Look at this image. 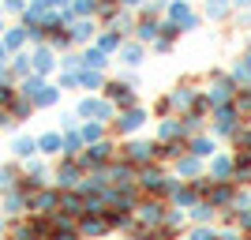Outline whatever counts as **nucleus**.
Returning <instances> with one entry per match:
<instances>
[{"label": "nucleus", "mask_w": 251, "mask_h": 240, "mask_svg": "<svg viewBox=\"0 0 251 240\" xmlns=\"http://www.w3.org/2000/svg\"><path fill=\"white\" fill-rule=\"evenodd\" d=\"M15 98H19V90H15V86H11V83H0V109H8Z\"/></svg>", "instance_id": "obj_37"}, {"label": "nucleus", "mask_w": 251, "mask_h": 240, "mask_svg": "<svg viewBox=\"0 0 251 240\" xmlns=\"http://www.w3.org/2000/svg\"><path fill=\"white\" fill-rule=\"evenodd\" d=\"M105 128H109V124H98V120H86V124H79V135H83V143L90 146V143H101V139H105Z\"/></svg>", "instance_id": "obj_25"}, {"label": "nucleus", "mask_w": 251, "mask_h": 240, "mask_svg": "<svg viewBox=\"0 0 251 240\" xmlns=\"http://www.w3.org/2000/svg\"><path fill=\"white\" fill-rule=\"evenodd\" d=\"M206 11L221 19V15H225V0H210V4H206Z\"/></svg>", "instance_id": "obj_41"}, {"label": "nucleus", "mask_w": 251, "mask_h": 240, "mask_svg": "<svg viewBox=\"0 0 251 240\" xmlns=\"http://www.w3.org/2000/svg\"><path fill=\"white\" fill-rule=\"evenodd\" d=\"M199 191H195V184H188V180H180V188L173 191V199H169V207H176V210H191L195 203H199Z\"/></svg>", "instance_id": "obj_19"}, {"label": "nucleus", "mask_w": 251, "mask_h": 240, "mask_svg": "<svg viewBox=\"0 0 251 240\" xmlns=\"http://www.w3.org/2000/svg\"><path fill=\"white\" fill-rule=\"evenodd\" d=\"M98 49H101V53H113V49H120V38H116V34H105L101 42H98Z\"/></svg>", "instance_id": "obj_39"}, {"label": "nucleus", "mask_w": 251, "mask_h": 240, "mask_svg": "<svg viewBox=\"0 0 251 240\" xmlns=\"http://www.w3.org/2000/svg\"><path fill=\"white\" fill-rule=\"evenodd\" d=\"M0 214L8 221H15V218H26L30 210H26V195H23L19 188H11L8 195H0Z\"/></svg>", "instance_id": "obj_13"}, {"label": "nucleus", "mask_w": 251, "mask_h": 240, "mask_svg": "<svg viewBox=\"0 0 251 240\" xmlns=\"http://www.w3.org/2000/svg\"><path fill=\"white\" fill-rule=\"evenodd\" d=\"M11 154L19 158V161H30V158H38V139H30V135H15V139H11Z\"/></svg>", "instance_id": "obj_23"}, {"label": "nucleus", "mask_w": 251, "mask_h": 240, "mask_svg": "<svg viewBox=\"0 0 251 240\" xmlns=\"http://www.w3.org/2000/svg\"><path fill=\"white\" fill-rule=\"evenodd\" d=\"M214 221H218V210L210 207L206 199H199V203L188 210V225H214Z\"/></svg>", "instance_id": "obj_20"}, {"label": "nucleus", "mask_w": 251, "mask_h": 240, "mask_svg": "<svg viewBox=\"0 0 251 240\" xmlns=\"http://www.w3.org/2000/svg\"><path fill=\"white\" fill-rule=\"evenodd\" d=\"M26 210H30V214H56V210H60V188H56V184H45L42 191H34L30 199H26Z\"/></svg>", "instance_id": "obj_9"}, {"label": "nucleus", "mask_w": 251, "mask_h": 240, "mask_svg": "<svg viewBox=\"0 0 251 240\" xmlns=\"http://www.w3.org/2000/svg\"><path fill=\"white\" fill-rule=\"evenodd\" d=\"M26 38H30V34H26V27H15V30L4 34V49H8V53H19Z\"/></svg>", "instance_id": "obj_28"}, {"label": "nucleus", "mask_w": 251, "mask_h": 240, "mask_svg": "<svg viewBox=\"0 0 251 240\" xmlns=\"http://www.w3.org/2000/svg\"><path fill=\"white\" fill-rule=\"evenodd\" d=\"M116 158L120 161H127V165H135V169H143V165H150L154 161V143L150 139H124V146L116 150Z\"/></svg>", "instance_id": "obj_5"}, {"label": "nucleus", "mask_w": 251, "mask_h": 240, "mask_svg": "<svg viewBox=\"0 0 251 240\" xmlns=\"http://www.w3.org/2000/svg\"><path fill=\"white\" fill-rule=\"evenodd\" d=\"M90 34H94V23H75L72 27V42H86Z\"/></svg>", "instance_id": "obj_36"}, {"label": "nucleus", "mask_w": 251, "mask_h": 240, "mask_svg": "<svg viewBox=\"0 0 251 240\" xmlns=\"http://www.w3.org/2000/svg\"><path fill=\"white\" fill-rule=\"evenodd\" d=\"M23 177H34V180H42V184H49V165H45L42 158H30L23 165Z\"/></svg>", "instance_id": "obj_26"}, {"label": "nucleus", "mask_w": 251, "mask_h": 240, "mask_svg": "<svg viewBox=\"0 0 251 240\" xmlns=\"http://www.w3.org/2000/svg\"><path fill=\"white\" fill-rule=\"evenodd\" d=\"M229 146H232V150H251V124H244L240 132L229 139Z\"/></svg>", "instance_id": "obj_34"}, {"label": "nucleus", "mask_w": 251, "mask_h": 240, "mask_svg": "<svg viewBox=\"0 0 251 240\" xmlns=\"http://www.w3.org/2000/svg\"><path fill=\"white\" fill-rule=\"evenodd\" d=\"M60 150H64V135H60V132H45V135H38V154L56 158Z\"/></svg>", "instance_id": "obj_24"}, {"label": "nucleus", "mask_w": 251, "mask_h": 240, "mask_svg": "<svg viewBox=\"0 0 251 240\" xmlns=\"http://www.w3.org/2000/svg\"><path fill=\"white\" fill-rule=\"evenodd\" d=\"M232 109H236V113H240L244 120H248V116H251V86H244V90H236V98H232Z\"/></svg>", "instance_id": "obj_31"}, {"label": "nucleus", "mask_w": 251, "mask_h": 240, "mask_svg": "<svg viewBox=\"0 0 251 240\" xmlns=\"http://www.w3.org/2000/svg\"><path fill=\"white\" fill-rule=\"evenodd\" d=\"M173 173H176L180 180H199V177H206V161L195 158V154H184V158L173 161Z\"/></svg>", "instance_id": "obj_14"}, {"label": "nucleus", "mask_w": 251, "mask_h": 240, "mask_svg": "<svg viewBox=\"0 0 251 240\" xmlns=\"http://www.w3.org/2000/svg\"><path fill=\"white\" fill-rule=\"evenodd\" d=\"M131 214H135L139 229H157V225L165 221V214H169V203H165V199H154V195H143Z\"/></svg>", "instance_id": "obj_2"}, {"label": "nucleus", "mask_w": 251, "mask_h": 240, "mask_svg": "<svg viewBox=\"0 0 251 240\" xmlns=\"http://www.w3.org/2000/svg\"><path fill=\"white\" fill-rule=\"evenodd\" d=\"M120 56H124V64H143V45H124Z\"/></svg>", "instance_id": "obj_35"}, {"label": "nucleus", "mask_w": 251, "mask_h": 240, "mask_svg": "<svg viewBox=\"0 0 251 240\" xmlns=\"http://www.w3.org/2000/svg\"><path fill=\"white\" fill-rule=\"evenodd\" d=\"M210 116H214V139H232L244 128V116L236 113L232 105H218Z\"/></svg>", "instance_id": "obj_7"}, {"label": "nucleus", "mask_w": 251, "mask_h": 240, "mask_svg": "<svg viewBox=\"0 0 251 240\" xmlns=\"http://www.w3.org/2000/svg\"><path fill=\"white\" fill-rule=\"evenodd\" d=\"M135 184H139V191H143V195H154V199H165V203H169V199H173V191L180 188V177L173 173V169L150 161V165L135 169Z\"/></svg>", "instance_id": "obj_1"}, {"label": "nucleus", "mask_w": 251, "mask_h": 240, "mask_svg": "<svg viewBox=\"0 0 251 240\" xmlns=\"http://www.w3.org/2000/svg\"><path fill=\"white\" fill-rule=\"evenodd\" d=\"M30 68H34L38 75H49V72H52V53H49V49H38V53L30 56Z\"/></svg>", "instance_id": "obj_29"}, {"label": "nucleus", "mask_w": 251, "mask_h": 240, "mask_svg": "<svg viewBox=\"0 0 251 240\" xmlns=\"http://www.w3.org/2000/svg\"><path fill=\"white\" fill-rule=\"evenodd\" d=\"M232 195H236V184H232V180H214V184H210V191L202 199H206L210 207L218 210H232Z\"/></svg>", "instance_id": "obj_11"}, {"label": "nucleus", "mask_w": 251, "mask_h": 240, "mask_svg": "<svg viewBox=\"0 0 251 240\" xmlns=\"http://www.w3.org/2000/svg\"><path fill=\"white\" fill-rule=\"evenodd\" d=\"M244 237H248V240H251V229H248V233H244Z\"/></svg>", "instance_id": "obj_44"}, {"label": "nucleus", "mask_w": 251, "mask_h": 240, "mask_svg": "<svg viewBox=\"0 0 251 240\" xmlns=\"http://www.w3.org/2000/svg\"><path fill=\"white\" fill-rule=\"evenodd\" d=\"M79 237H83V240L109 237V221H105V214H83V218H79Z\"/></svg>", "instance_id": "obj_15"}, {"label": "nucleus", "mask_w": 251, "mask_h": 240, "mask_svg": "<svg viewBox=\"0 0 251 240\" xmlns=\"http://www.w3.org/2000/svg\"><path fill=\"white\" fill-rule=\"evenodd\" d=\"M83 177H86V169H83L79 158H60V165L52 169V184H56L60 191H75L79 184H83Z\"/></svg>", "instance_id": "obj_3"}, {"label": "nucleus", "mask_w": 251, "mask_h": 240, "mask_svg": "<svg viewBox=\"0 0 251 240\" xmlns=\"http://www.w3.org/2000/svg\"><path fill=\"white\" fill-rule=\"evenodd\" d=\"M105 180H109V188H131L135 184V165H127V161H109L105 165Z\"/></svg>", "instance_id": "obj_12"}, {"label": "nucleus", "mask_w": 251, "mask_h": 240, "mask_svg": "<svg viewBox=\"0 0 251 240\" xmlns=\"http://www.w3.org/2000/svg\"><path fill=\"white\" fill-rule=\"evenodd\" d=\"M75 83L83 86V90H98V86H101V75L86 68V72H75Z\"/></svg>", "instance_id": "obj_33"}, {"label": "nucleus", "mask_w": 251, "mask_h": 240, "mask_svg": "<svg viewBox=\"0 0 251 240\" xmlns=\"http://www.w3.org/2000/svg\"><path fill=\"white\" fill-rule=\"evenodd\" d=\"M248 124H251V116H248Z\"/></svg>", "instance_id": "obj_45"}, {"label": "nucleus", "mask_w": 251, "mask_h": 240, "mask_svg": "<svg viewBox=\"0 0 251 240\" xmlns=\"http://www.w3.org/2000/svg\"><path fill=\"white\" fill-rule=\"evenodd\" d=\"M105 102L124 113V109H135V105H139V94H135V86H131V83H116V79H113V83H105Z\"/></svg>", "instance_id": "obj_10"}, {"label": "nucleus", "mask_w": 251, "mask_h": 240, "mask_svg": "<svg viewBox=\"0 0 251 240\" xmlns=\"http://www.w3.org/2000/svg\"><path fill=\"white\" fill-rule=\"evenodd\" d=\"M15 180H19V169L15 165H0V195H8L15 188Z\"/></svg>", "instance_id": "obj_32"}, {"label": "nucleus", "mask_w": 251, "mask_h": 240, "mask_svg": "<svg viewBox=\"0 0 251 240\" xmlns=\"http://www.w3.org/2000/svg\"><path fill=\"white\" fill-rule=\"evenodd\" d=\"M206 177L210 180H232V150H218L206 161Z\"/></svg>", "instance_id": "obj_16"}, {"label": "nucleus", "mask_w": 251, "mask_h": 240, "mask_svg": "<svg viewBox=\"0 0 251 240\" xmlns=\"http://www.w3.org/2000/svg\"><path fill=\"white\" fill-rule=\"evenodd\" d=\"M214 240H248V237H244L240 229H232V225H225V229H218V237H214Z\"/></svg>", "instance_id": "obj_38"}, {"label": "nucleus", "mask_w": 251, "mask_h": 240, "mask_svg": "<svg viewBox=\"0 0 251 240\" xmlns=\"http://www.w3.org/2000/svg\"><path fill=\"white\" fill-rule=\"evenodd\" d=\"M154 34H157V23L154 19H143V23H139V38H154Z\"/></svg>", "instance_id": "obj_40"}, {"label": "nucleus", "mask_w": 251, "mask_h": 240, "mask_svg": "<svg viewBox=\"0 0 251 240\" xmlns=\"http://www.w3.org/2000/svg\"><path fill=\"white\" fill-rule=\"evenodd\" d=\"M214 237H218V229H214V225H188L180 240H214Z\"/></svg>", "instance_id": "obj_30"}, {"label": "nucleus", "mask_w": 251, "mask_h": 240, "mask_svg": "<svg viewBox=\"0 0 251 240\" xmlns=\"http://www.w3.org/2000/svg\"><path fill=\"white\" fill-rule=\"evenodd\" d=\"M221 146H218V139L214 135H206V132H202V135H195V139H188V154H195V158H202V161H210V158L218 154Z\"/></svg>", "instance_id": "obj_18"}, {"label": "nucleus", "mask_w": 251, "mask_h": 240, "mask_svg": "<svg viewBox=\"0 0 251 240\" xmlns=\"http://www.w3.org/2000/svg\"><path fill=\"white\" fill-rule=\"evenodd\" d=\"M116 150H120V146H116L113 139H101V143H90V146H86L83 154H79V161H83L86 173H94V169H105L109 161H116Z\"/></svg>", "instance_id": "obj_4"}, {"label": "nucleus", "mask_w": 251, "mask_h": 240, "mask_svg": "<svg viewBox=\"0 0 251 240\" xmlns=\"http://www.w3.org/2000/svg\"><path fill=\"white\" fill-rule=\"evenodd\" d=\"M52 240H83V237H79V229H72V233H52Z\"/></svg>", "instance_id": "obj_42"}, {"label": "nucleus", "mask_w": 251, "mask_h": 240, "mask_svg": "<svg viewBox=\"0 0 251 240\" xmlns=\"http://www.w3.org/2000/svg\"><path fill=\"white\" fill-rule=\"evenodd\" d=\"M56 214H68V218H83L86 214V199H83V191L75 188V191H60V210H56Z\"/></svg>", "instance_id": "obj_17"}, {"label": "nucleus", "mask_w": 251, "mask_h": 240, "mask_svg": "<svg viewBox=\"0 0 251 240\" xmlns=\"http://www.w3.org/2000/svg\"><path fill=\"white\" fill-rule=\"evenodd\" d=\"M150 120V113L143 109V105H135V109H124L120 116H113L109 120V128H113L116 135H124V139H131V135H139L143 132V124Z\"/></svg>", "instance_id": "obj_6"}, {"label": "nucleus", "mask_w": 251, "mask_h": 240, "mask_svg": "<svg viewBox=\"0 0 251 240\" xmlns=\"http://www.w3.org/2000/svg\"><path fill=\"white\" fill-rule=\"evenodd\" d=\"M75 116H79V120H98V124H109V120H113L116 116V109L109 102H105V98H83V102L75 105Z\"/></svg>", "instance_id": "obj_8"}, {"label": "nucleus", "mask_w": 251, "mask_h": 240, "mask_svg": "<svg viewBox=\"0 0 251 240\" xmlns=\"http://www.w3.org/2000/svg\"><path fill=\"white\" fill-rule=\"evenodd\" d=\"M8 240H38V229H34L30 214H26V218L8 221Z\"/></svg>", "instance_id": "obj_22"}, {"label": "nucleus", "mask_w": 251, "mask_h": 240, "mask_svg": "<svg viewBox=\"0 0 251 240\" xmlns=\"http://www.w3.org/2000/svg\"><path fill=\"white\" fill-rule=\"evenodd\" d=\"M8 124H15V120L8 116V109H0V128H8Z\"/></svg>", "instance_id": "obj_43"}, {"label": "nucleus", "mask_w": 251, "mask_h": 240, "mask_svg": "<svg viewBox=\"0 0 251 240\" xmlns=\"http://www.w3.org/2000/svg\"><path fill=\"white\" fill-rule=\"evenodd\" d=\"M30 113H34V102H30V98H23V94L8 105V116H11V120H26Z\"/></svg>", "instance_id": "obj_27"}, {"label": "nucleus", "mask_w": 251, "mask_h": 240, "mask_svg": "<svg viewBox=\"0 0 251 240\" xmlns=\"http://www.w3.org/2000/svg\"><path fill=\"white\" fill-rule=\"evenodd\" d=\"M173 139H184V124L176 116H161L157 120V143H173Z\"/></svg>", "instance_id": "obj_21"}]
</instances>
